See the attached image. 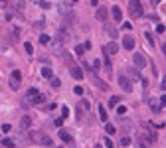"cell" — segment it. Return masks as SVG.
Returning a JSON list of instances; mask_svg holds the SVG:
<instances>
[{
    "label": "cell",
    "instance_id": "cell-24",
    "mask_svg": "<svg viewBox=\"0 0 166 148\" xmlns=\"http://www.w3.org/2000/svg\"><path fill=\"white\" fill-rule=\"evenodd\" d=\"M65 40H67V34L59 30V32H57V42H65Z\"/></svg>",
    "mask_w": 166,
    "mask_h": 148
},
{
    "label": "cell",
    "instance_id": "cell-3",
    "mask_svg": "<svg viewBox=\"0 0 166 148\" xmlns=\"http://www.w3.org/2000/svg\"><path fill=\"white\" fill-rule=\"evenodd\" d=\"M20 83H22V73H20L18 69H14L12 75H10V89L18 91V89H20Z\"/></svg>",
    "mask_w": 166,
    "mask_h": 148
},
{
    "label": "cell",
    "instance_id": "cell-39",
    "mask_svg": "<svg viewBox=\"0 0 166 148\" xmlns=\"http://www.w3.org/2000/svg\"><path fill=\"white\" fill-rule=\"evenodd\" d=\"M40 8H44V10H48V8H50V2H40Z\"/></svg>",
    "mask_w": 166,
    "mask_h": 148
},
{
    "label": "cell",
    "instance_id": "cell-2",
    "mask_svg": "<svg viewBox=\"0 0 166 148\" xmlns=\"http://www.w3.org/2000/svg\"><path fill=\"white\" fill-rule=\"evenodd\" d=\"M129 14H131L133 18L143 16V4H141L138 0H131V2H129Z\"/></svg>",
    "mask_w": 166,
    "mask_h": 148
},
{
    "label": "cell",
    "instance_id": "cell-26",
    "mask_svg": "<svg viewBox=\"0 0 166 148\" xmlns=\"http://www.w3.org/2000/svg\"><path fill=\"white\" fill-rule=\"evenodd\" d=\"M148 144H150V142H146L144 138L138 136V148H148Z\"/></svg>",
    "mask_w": 166,
    "mask_h": 148
},
{
    "label": "cell",
    "instance_id": "cell-31",
    "mask_svg": "<svg viewBox=\"0 0 166 148\" xmlns=\"http://www.w3.org/2000/svg\"><path fill=\"white\" fill-rule=\"evenodd\" d=\"M105 69H107L109 73H111V69H113V67H111V61H109V56L105 57Z\"/></svg>",
    "mask_w": 166,
    "mask_h": 148
},
{
    "label": "cell",
    "instance_id": "cell-28",
    "mask_svg": "<svg viewBox=\"0 0 166 148\" xmlns=\"http://www.w3.org/2000/svg\"><path fill=\"white\" fill-rule=\"evenodd\" d=\"M117 113L125 114V113H127V107H125V105H117Z\"/></svg>",
    "mask_w": 166,
    "mask_h": 148
},
{
    "label": "cell",
    "instance_id": "cell-34",
    "mask_svg": "<svg viewBox=\"0 0 166 148\" xmlns=\"http://www.w3.org/2000/svg\"><path fill=\"white\" fill-rule=\"evenodd\" d=\"M105 130H107L109 134H113V132H115V126H113V125H107V126H105Z\"/></svg>",
    "mask_w": 166,
    "mask_h": 148
},
{
    "label": "cell",
    "instance_id": "cell-44",
    "mask_svg": "<svg viewBox=\"0 0 166 148\" xmlns=\"http://www.w3.org/2000/svg\"><path fill=\"white\" fill-rule=\"evenodd\" d=\"M162 89H164V91H166V77H164V79H162Z\"/></svg>",
    "mask_w": 166,
    "mask_h": 148
},
{
    "label": "cell",
    "instance_id": "cell-27",
    "mask_svg": "<svg viewBox=\"0 0 166 148\" xmlns=\"http://www.w3.org/2000/svg\"><path fill=\"white\" fill-rule=\"evenodd\" d=\"M59 85H61V81L57 79V77H52V87H54V89H57Z\"/></svg>",
    "mask_w": 166,
    "mask_h": 148
},
{
    "label": "cell",
    "instance_id": "cell-14",
    "mask_svg": "<svg viewBox=\"0 0 166 148\" xmlns=\"http://www.w3.org/2000/svg\"><path fill=\"white\" fill-rule=\"evenodd\" d=\"M97 113H99V119H101V121H103V123H107L109 114H107V111H105V107H103V105H97Z\"/></svg>",
    "mask_w": 166,
    "mask_h": 148
},
{
    "label": "cell",
    "instance_id": "cell-15",
    "mask_svg": "<svg viewBox=\"0 0 166 148\" xmlns=\"http://www.w3.org/2000/svg\"><path fill=\"white\" fill-rule=\"evenodd\" d=\"M69 73H71L73 79H83V71H81L79 67H71V69H69Z\"/></svg>",
    "mask_w": 166,
    "mask_h": 148
},
{
    "label": "cell",
    "instance_id": "cell-17",
    "mask_svg": "<svg viewBox=\"0 0 166 148\" xmlns=\"http://www.w3.org/2000/svg\"><path fill=\"white\" fill-rule=\"evenodd\" d=\"M59 138H61L63 142H71V134H69V130L61 128V130H59Z\"/></svg>",
    "mask_w": 166,
    "mask_h": 148
},
{
    "label": "cell",
    "instance_id": "cell-8",
    "mask_svg": "<svg viewBox=\"0 0 166 148\" xmlns=\"http://www.w3.org/2000/svg\"><path fill=\"white\" fill-rule=\"evenodd\" d=\"M127 75H129V79H133V81H141V79H143L141 73H138L134 67H127Z\"/></svg>",
    "mask_w": 166,
    "mask_h": 148
},
{
    "label": "cell",
    "instance_id": "cell-46",
    "mask_svg": "<svg viewBox=\"0 0 166 148\" xmlns=\"http://www.w3.org/2000/svg\"><path fill=\"white\" fill-rule=\"evenodd\" d=\"M150 2H152L154 6H158V2H160V0H150Z\"/></svg>",
    "mask_w": 166,
    "mask_h": 148
},
{
    "label": "cell",
    "instance_id": "cell-41",
    "mask_svg": "<svg viewBox=\"0 0 166 148\" xmlns=\"http://www.w3.org/2000/svg\"><path fill=\"white\" fill-rule=\"evenodd\" d=\"M158 101H160V105H162V107H166V95H162V97H160Z\"/></svg>",
    "mask_w": 166,
    "mask_h": 148
},
{
    "label": "cell",
    "instance_id": "cell-35",
    "mask_svg": "<svg viewBox=\"0 0 166 148\" xmlns=\"http://www.w3.org/2000/svg\"><path fill=\"white\" fill-rule=\"evenodd\" d=\"M73 93H75V95H83V87H75V89H73Z\"/></svg>",
    "mask_w": 166,
    "mask_h": 148
},
{
    "label": "cell",
    "instance_id": "cell-23",
    "mask_svg": "<svg viewBox=\"0 0 166 148\" xmlns=\"http://www.w3.org/2000/svg\"><path fill=\"white\" fill-rule=\"evenodd\" d=\"M24 49H26V53H30V56L34 53V46L30 44V42H26V44H24Z\"/></svg>",
    "mask_w": 166,
    "mask_h": 148
},
{
    "label": "cell",
    "instance_id": "cell-42",
    "mask_svg": "<svg viewBox=\"0 0 166 148\" xmlns=\"http://www.w3.org/2000/svg\"><path fill=\"white\" fill-rule=\"evenodd\" d=\"M10 128H12L10 125H2V130H4V132H10Z\"/></svg>",
    "mask_w": 166,
    "mask_h": 148
},
{
    "label": "cell",
    "instance_id": "cell-13",
    "mask_svg": "<svg viewBox=\"0 0 166 148\" xmlns=\"http://www.w3.org/2000/svg\"><path fill=\"white\" fill-rule=\"evenodd\" d=\"M123 47H125V49H134V40L131 36H127V38L123 40Z\"/></svg>",
    "mask_w": 166,
    "mask_h": 148
},
{
    "label": "cell",
    "instance_id": "cell-6",
    "mask_svg": "<svg viewBox=\"0 0 166 148\" xmlns=\"http://www.w3.org/2000/svg\"><path fill=\"white\" fill-rule=\"evenodd\" d=\"M107 14H109V10H107L105 6H99V8L95 10V18H97L99 22H105V20H107Z\"/></svg>",
    "mask_w": 166,
    "mask_h": 148
},
{
    "label": "cell",
    "instance_id": "cell-47",
    "mask_svg": "<svg viewBox=\"0 0 166 148\" xmlns=\"http://www.w3.org/2000/svg\"><path fill=\"white\" fill-rule=\"evenodd\" d=\"M97 2H99V0H91V4H93V6H97Z\"/></svg>",
    "mask_w": 166,
    "mask_h": 148
},
{
    "label": "cell",
    "instance_id": "cell-11",
    "mask_svg": "<svg viewBox=\"0 0 166 148\" xmlns=\"http://www.w3.org/2000/svg\"><path fill=\"white\" fill-rule=\"evenodd\" d=\"M141 138H144L146 142H154L156 134H154V132H150V130H143V132H141Z\"/></svg>",
    "mask_w": 166,
    "mask_h": 148
},
{
    "label": "cell",
    "instance_id": "cell-40",
    "mask_svg": "<svg viewBox=\"0 0 166 148\" xmlns=\"http://www.w3.org/2000/svg\"><path fill=\"white\" fill-rule=\"evenodd\" d=\"M107 32H109V34L113 36V38H117V30H115V28H109V30H107Z\"/></svg>",
    "mask_w": 166,
    "mask_h": 148
},
{
    "label": "cell",
    "instance_id": "cell-4",
    "mask_svg": "<svg viewBox=\"0 0 166 148\" xmlns=\"http://www.w3.org/2000/svg\"><path fill=\"white\" fill-rule=\"evenodd\" d=\"M119 85H121L123 91H127V93L133 91V83H131V79L127 75H119Z\"/></svg>",
    "mask_w": 166,
    "mask_h": 148
},
{
    "label": "cell",
    "instance_id": "cell-25",
    "mask_svg": "<svg viewBox=\"0 0 166 148\" xmlns=\"http://www.w3.org/2000/svg\"><path fill=\"white\" fill-rule=\"evenodd\" d=\"M50 40H52V38H50V36H45V34L40 36V44H44V46H45V44H50Z\"/></svg>",
    "mask_w": 166,
    "mask_h": 148
},
{
    "label": "cell",
    "instance_id": "cell-38",
    "mask_svg": "<svg viewBox=\"0 0 166 148\" xmlns=\"http://www.w3.org/2000/svg\"><path fill=\"white\" fill-rule=\"evenodd\" d=\"M61 114L67 119V116H69V109H67V107H63V109H61Z\"/></svg>",
    "mask_w": 166,
    "mask_h": 148
},
{
    "label": "cell",
    "instance_id": "cell-30",
    "mask_svg": "<svg viewBox=\"0 0 166 148\" xmlns=\"http://www.w3.org/2000/svg\"><path fill=\"white\" fill-rule=\"evenodd\" d=\"M99 67H101V61H99V59H95V61H93V71L97 73V71H99Z\"/></svg>",
    "mask_w": 166,
    "mask_h": 148
},
{
    "label": "cell",
    "instance_id": "cell-45",
    "mask_svg": "<svg viewBox=\"0 0 166 148\" xmlns=\"http://www.w3.org/2000/svg\"><path fill=\"white\" fill-rule=\"evenodd\" d=\"M162 53L166 56V44H162Z\"/></svg>",
    "mask_w": 166,
    "mask_h": 148
},
{
    "label": "cell",
    "instance_id": "cell-1",
    "mask_svg": "<svg viewBox=\"0 0 166 148\" xmlns=\"http://www.w3.org/2000/svg\"><path fill=\"white\" fill-rule=\"evenodd\" d=\"M30 140L36 142V144H44V146H52L54 142H52V138L44 134V132H30Z\"/></svg>",
    "mask_w": 166,
    "mask_h": 148
},
{
    "label": "cell",
    "instance_id": "cell-29",
    "mask_svg": "<svg viewBox=\"0 0 166 148\" xmlns=\"http://www.w3.org/2000/svg\"><path fill=\"white\" fill-rule=\"evenodd\" d=\"M63 121H65V116H63V114H61V116H57V119H55V126H61V125H63Z\"/></svg>",
    "mask_w": 166,
    "mask_h": 148
},
{
    "label": "cell",
    "instance_id": "cell-21",
    "mask_svg": "<svg viewBox=\"0 0 166 148\" xmlns=\"http://www.w3.org/2000/svg\"><path fill=\"white\" fill-rule=\"evenodd\" d=\"M2 146H6V148H14V142H12L10 138H2Z\"/></svg>",
    "mask_w": 166,
    "mask_h": 148
},
{
    "label": "cell",
    "instance_id": "cell-7",
    "mask_svg": "<svg viewBox=\"0 0 166 148\" xmlns=\"http://www.w3.org/2000/svg\"><path fill=\"white\" fill-rule=\"evenodd\" d=\"M133 61H134V65H136L138 69H143L144 65H146V57H144L143 53H134V56H133Z\"/></svg>",
    "mask_w": 166,
    "mask_h": 148
},
{
    "label": "cell",
    "instance_id": "cell-9",
    "mask_svg": "<svg viewBox=\"0 0 166 148\" xmlns=\"http://www.w3.org/2000/svg\"><path fill=\"white\" fill-rule=\"evenodd\" d=\"M111 14H113V20H115V22H121L123 20V12H121L119 6H113V8H111Z\"/></svg>",
    "mask_w": 166,
    "mask_h": 148
},
{
    "label": "cell",
    "instance_id": "cell-37",
    "mask_svg": "<svg viewBox=\"0 0 166 148\" xmlns=\"http://www.w3.org/2000/svg\"><path fill=\"white\" fill-rule=\"evenodd\" d=\"M105 146H107V148H113V140H111V138H105Z\"/></svg>",
    "mask_w": 166,
    "mask_h": 148
},
{
    "label": "cell",
    "instance_id": "cell-5",
    "mask_svg": "<svg viewBox=\"0 0 166 148\" xmlns=\"http://www.w3.org/2000/svg\"><path fill=\"white\" fill-rule=\"evenodd\" d=\"M103 51H105V56H113V53H117V51H119V46H117L115 42H109V44H105Z\"/></svg>",
    "mask_w": 166,
    "mask_h": 148
},
{
    "label": "cell",
    "instance_id": "cell-48",
    "mask_svg": "<svg viewBox=\"0 0 166 148\" xmlns=\"http://www.w3.org/2000/svg\"><path fill=\"white\" fill-rule=\"evenodd\" d=\"M4 4H6V0H0V6H4Z\"/></svg>",
    "mask_w": 166,
    "mask_h": 148
},
{
    "label": "cell",
    "instance_id": "cell-43",
    "mask_svg": "<svg viewBox=\"0 0 166 148\" xmlns=\"http://www.w3.org/2000/svg\"><path fill=\"white\" fill-rule=\"evenodd\" d=\"M156 32H158V34H162V32H164V26H162V24H160V26H156Z\"/></svg>",
    "mask_w": 166,
    "mask_h": 148
},
{
    "label": "cell",
    "instance_id": "cell-18",
    "mask_svg": "<svg viewBox=\"0 0 166 148\" xmlns=\"http://www.w3.org/2000/svg\"><path fill=\"white\" fill-rule=\"evenodd\" d=\"M42 77H45V79H52V77H54L52 69H50V67H44V69H42Z\"/></svg>",
    "mask_w": 166,
    "mask_h": 148
},
{
    "label": "cell",
    "instance_id": "cell-36",
    "mask_svg": "<svg viewBox=\"0 0 166 148\" xmlns=\"http://www.w3.org/2000/svg\"><path fill=\"white\" fill-rule=\"evenodd\" d=\"M36 93H40V91H38V89H36V87H32V89H30V91H28V97H34V95H36Z\"/></svg>",
    "mask_w": 166,
    "mask_h": 148
},
{
    "label": "cell",
    "instance_id": "cell-10",
    "mask_svg": "<svg viewBox=\"0 0 166 148\" xmlns=\"http://www.w3.org/2000/svg\"><path fill=\"white\" fill-rule=\"evenodd\" d=\"M20 126H22L24 130H28V128L32 126V116H28V114H24L22 119H20Z\"/></svg>",
    "mask_w": 166,
    "mask_h": 148
},
{
    "label": "cell",
    "instance_id": "cell-19",
    "mask_svg": "<svg viewBox=\"0 0 166 148\" xmlns=\"http://www.w3.org/2000/svg\"><path fill=\"white\" fill-rule=\"evenodd\" d=\"M119 103H121V97H111V99H109V107H111V109H115Z\"/></svg>",
    "mask_w": 166,
    "mask_h": 148
},
{
    "label": "cell",
    "instance_id": "cell-50",
    "mask_svg": "<svg viewBox=\"0 0 166 148\" xmlns=\"http://www.w3.org/2000/svg\"><path fill=\"white\" fill-rule=\"evenodd\" d=\"M95 148H101V146H95Z\"/></svg>",
    "mask_w": 166,
    "mask_h": 148
},
{
    "label": "cell",
    "instance_id": "cell-49",
    "mask_svg": "<svg viewBox=\"0 0 166 148\" xmlns=\"http://www.w3.org/2000/svg\"><path fill=\"white\" fill-rule=\"evenodd\" d=\"M71 2H77V0H71Z\"/></svg>",
    "mask_w": 166,
    "mask_h": 148
},
{
    "label": "cell",
    "instance_id": "cell-12",
    "mask_svg": "<svg viewBox=\"0 0 166 148\" xmlns=\"http://www.w3.org/2000/svg\"><path fill=\"white\" fill-rule=\"evenodd\" d=\"M93 83H95V85H97V87H99L101 91H107V89H109V85H107V83H105V81H101L99 77H97V75H93Z\"/></svg>",
    "mask_w": 166,
    "mask_h": 148
},
{
    "label": "cell",
    "instance_id": "cell-32",
    "mask_svg": "<svg viewBox=\"0 0 166 148\" xmlns=\"http://www.w3.org/2000/svg\"><path fill=\"white\" fill-rule=\"evenodd\" d=\"M81 107H83V109H85V111H87L89 107H91V103H89L87 99H83V101H81Z\"/></svg>",
    "mask_w": 166,
    "mask_h": 148
},
{
    "label": "cell",
    "instance_id": "cell-22",
    "mask_svg": "<svg viewBox=\"0 0 166 148\" xmlns=\"http://www.w3.org/2000/svg\"><path fill=\"white\" fill-rule=\"evenodd\" d=\"M129 144H131V138H129V136H123V138H121V142H119V146H123V148L129 146Z\"/></svg>",
    "mask_w": 166,
    "mask_h": 148
},
{
    "label": "cell",
    "instance_id": "cell-20",
    "mask_svg": "<svg viewBox=\"0 0 166 148\" xmlns=\"http://www.w3.org/2000/svg\"><path fill=\"white\" fill-rule=\"evenodd\" d=\"M144 38H146V42H148V46H154V38L150 32H144Z\"/></svg>",
    "mask_w": 166,
    "mask_h": 148
},
{
    "label": "cell",
    "instance_id": "cell-33",
    "mask_svg": "<svg viewBox=\"0 0 166 148\" xmlns=\"http://www.w3.org/2000/svg\"><path fill=\"white\" fill-rule=\"evenodd\" d=\"M83 51H85V46H77L75 47V53H79V56H81Z\"/></svg>",
    "mask_w": 166,
    "mask_h": 148
},
{
    "label": "cell",
    "instance_id": "cell-16",
    "mask_svg": "<svg viewBox=\"0 0 166 148\" xmlns=\"http://www.w3.org/2000/svg\"><path fill=\"white\" fill-rule=\"evenodd\" d=\"M30 99H32V105H42V103L45 101V97L42 95V93H36V95H34V97H30Z\"/></svg>",
    "mask_w": 166,
    "mask_h": 148
}]
</instances>
